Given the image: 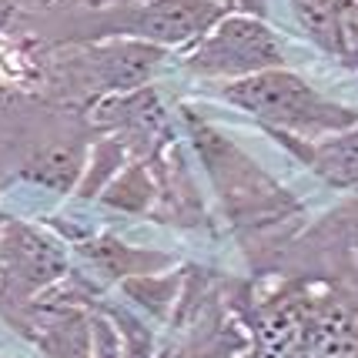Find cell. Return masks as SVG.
<instances>
[{
    "mask_svg": "<svg viewBox=\"0 0 358 358\" xmlns=\"http://www.w3.org/2000/svg\"><path fill=\"white\" fill-rule=\"evenodd\" d=\"M221 97L238 110L265 121L268 127L295 134L305 144L331 138L358 124L355 108L325 97L318 87H312L305 78H298L285 67H271L262 74L231 80L221 87Z\"/></svg>",
    "mask_w": 358,
    "mask_h": 358,
    "instance_id": "cell-1",
    "label": "cell"
},
{
    "mask_svg": "<svg viewBox=\"0 0 358 358\" xmlns=\"http://www.w3.org/2000/svg\"><path fill=\"white\" fill-rule=\"evenodd\" d=\"M271 67H285V44L265 20L224 14L187 54V71L208 80H241Z\"/></svg>",
    "mask_w": 358,
    "mask_h": 358,
    "instance_id": "cell-2",
    "label": "cell"
},
{
    "mask_svg": "<svg viewBox=\"0 0 358 358\" xmlns=\"http://www.w3.org/2000/svg\"><path fill=\"white\" fill-rule=\"evenodd\" d=\"M224 17V7L215 0H148L121 14L117 31H127L148 44H187L201 41Z\"/></svg>",
    "mask_w": 358,
    "mask_h": 358,
    "instance_id": "cell-3",
    "label": "cell"
},
{
    "mask_svg": "<svg viewBox=\"0 0 358 358\" xmlns=\"http://www.w3.org/2000/svg\"><path fill=\"white\" fill-rule=\"evenodd\" d=\"M301 157L328 187L358 194V124L338 131L331 138L305 144Z\"/></svg>",
    "mask_w": 358,
    "mask_h": 358,
    "instance_id": "cell-4",
    "label": "cell"
},
{
    "mask_svg": "<svg viewBox=\"0 0 358 358\" xmlns=\"http://www.w3.org/2000/svg\"><path fill=\"white\" fill-rule=\"evenodd\" d=\"M295 27L322 54L345 64V0H285Z\"/></svg>",
    "mask_w": 358,
    "mask_h": 358,
    "instance_id": "cell-5",
    "label": "cell"
}]
</instances>
